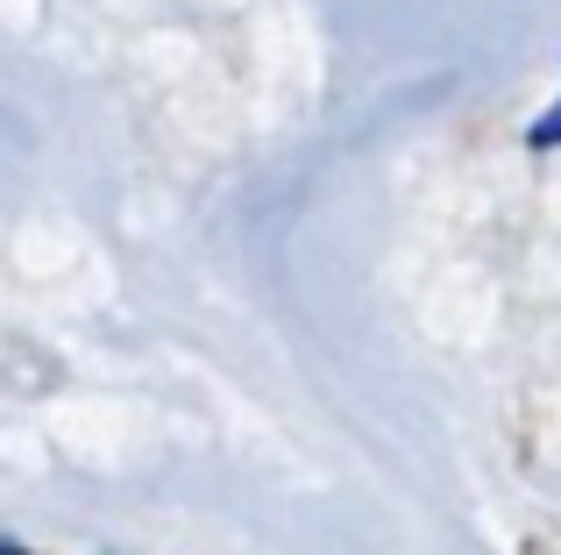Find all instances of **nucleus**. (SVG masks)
I'll list each match as a JSON object with an SVG mask.
<instances>
[{
  "label": "nucleus",
  "mask_w": 561,
  "mask_h": 555,
  "mask_svg": "<svg viewBox=\"0 0 561 555\" xmlns=\"http://www.w3.org/2000/svg\"><path fill=\"white\" fill-rule=\"evenodd\" d=\"M554 143H561V107H548L540 128H534V150H554Z\"/></svg>",
  "instance_id": "obj_1"
}]
</instances>
